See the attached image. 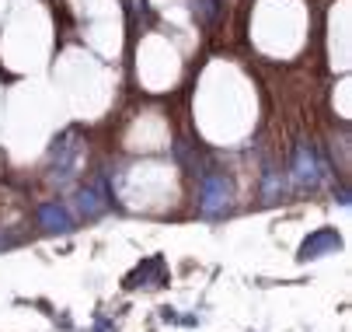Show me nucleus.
Returning <instances> with one entry per match:
<instances>
[{
  "label": "nucleus",
  "mask_w": 352,
  "mask_h": 332,
  "mask_svg": "<svg viewBox=\"0 0 352 332\" xmlns=\"http://www.w3.org/2000/svg\"><path fill=\"white\" fill-rule=\"evenodd\" d=\"M53 154H56V168H60V172H56V178H60V182H67V178L77 172V168H74V165H77V140H74V136H63L60 144H56V151H53Z\"/></svg>",
  "instance_id": "3"
},
{
  "label": "nucleus",
  "mask_w": 352,
  "mask_h": 332,
  "mask_svg": "<svg viewBox=\"0 0 352 332\" xmlns=\"http://www.w3.org/2000/svg\"><path fill=\"white\" fill-rule=\"evenodd\" d=\"M338 249V234L335 231H318V234H311V238L304 242V259H318V256H324V252H335Z\"/></svg>",
  "instance_id": "5"
},
{
  "label": "nucleus",
  "mask_w": 352,
  "mask_h": 332,
  "mask_svg": "<svg viewBox=\"0 0 352 332\" xmlns=\"http://www.w3.org/2000/svg\"><path fill=\"white\" fill-rule=\"evenodd\" d=\"M276 185H279V189H283V178H276V172H272V168H269V178H265V196H269V200H272V196H276Z\"/></svg>",
  "instance_id": "7"
},
{
  "label": "nucleus",
  "mask_w": 352,
  "mask_h": 332,
  "mask_svg": "<svg viewBox=\"0 0 352 332\" xmlns=\"http://www.w3.org/2000/svg\"><path fill=\"white\" fill-rule=\"evenodd\" d=\"M38 224H42L45 231H70V227H74V220H70V214H67L63 203H45V207L38 210Z\"/></svg>",
  "instance_id": "4"
},
{
  "label": "nucleus",
  "mask_w": 352,
  "mask_h": 332,
  "mask_svg": "<svg viewBox=\"0 0 352 332\" xmlns=\"http://www.w3.org/2000/svg\"><path fill=\"white\" fill-rule=\"evenodd\" d=\"M230 207V182L223 175H206L203 178V196H199V210L206 217H220Z\"/></svg>",
  "instance_id": "1"
},
{
  "label": "nucleus",
  "mask_w": 352,
  "mask_h": 332,
  "mask_svg": "<svg viewBox=\"0 0 352 332\" xmlns=\"http://www.w3.org/2000/svg\"><path fill=\"white\" fill-rule=\"evenodd\" d=\"M77 207H80V214L84 217H94V214H102L105 210V196H102V189H84L80 193V200H77Z\"/></svg>",
  "instance_id": "6"
},
{
  "label": "nucleus",
  "mask_w": 352,
  "mask_h": 332,
  "mask_svg": "<svg viewBox=\"0 0 352 332\" xmlns=\"http://www.w3.org/2000/svg\"><path fill=\"white\" fill-rule=\"evenodd\" d=\"M293 178H296V185H318V178H321V165H318V154H314L311 144H300V151H296V165H293Z\"/></svg>",
  "instance_id": "2"
}]
</instances>
